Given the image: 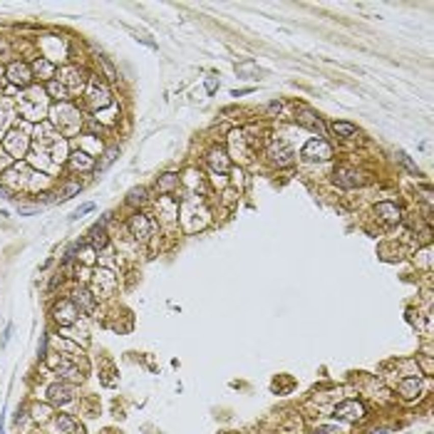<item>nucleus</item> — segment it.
<instances>
[{
    "label": "nucleus",
    "mask_w": 434,
    "mask_h": 434,
    "mask_svg": "<svg viewBox=\"0 0 434 434\" xmlns=\"http://www.w3.org/2000/svg\"><path fill=\"white\" fill-rule=\"evenodd\" d=\"M375 213L382 216L385 221H399L402 219V208L397 206V204H390V201H379L377 206H375Z\"/></svg>",
    "instance_id": "obj_11"
},
{
    "label": "nucleus",
    "mask_w": 434,
    "mask_h": 434,
    "mask_svg": "<svg viewBox=\"0 0 434 434\" xmlns=\"http://www.w3.org/2000/svg\"><path fill=\"white\" fill-rule=\"evenodd\" d=\"M333 132L338 134V137H355L358 127L350 124V122H333Z\"/></svg>",
    "instance_id": "obj_18"
},
{
    "label": "nucleus",
    "mask_w": 434,
    "mask_h": 434,
    "mask_svg": "<svg viewBox=\"0 0 434 434\" xmlns=\"http://www.w3.org/2000/svg\"><path fill=\"white\" fill-rule=\"evenodd\" d=\"M270 156H273V161H278L281 167H285V164H290V159H293V151H290V149H288V147L283 144V142H281V144H278L276 149L270 151Z\"/></svg>",
    "instance_id": "obj_16"
},
{
    "label": "nucleus",
    "mask_w": 434,
    "mask_h": 434,
    "mask_svg": "<svg viewBox=\"0 0 434 434\" xmlns=\"http://www.w3.org/2000/svg\"><path fill=\"white\" fill-rule=\"evenodd\" d=\"M114 159H117V147H112V149H110V151H107V154H104V161L99 164V169H107V167L112 164Z\"/></svg>",
    "instance_id": "obj_26"
},
{
    "label": "nucleus",
    "mask_w": 434,
    "mask_h": 434,
    "mask_svg": "<svg viewBox=\"0 0 434 434\" xmlns=\"http://www.w3.org/2000/svg\"><path fill=\"white\" fill-rule=\"evenodd\" d=\"M144 199H147V189H142V186H139V189H132L129 191V196H127L129 204H142Z\"/></svg>",
    "instance_id": "obj_22"
},
{
    "label": "nucleus",
    "mask_w": 434,
    "mask_h": 434,
    "mask_svg": "<svg viewBox=\"0 0 434 434\" xmlns=\"http://www.w3.org/2000/svg\"><path fill=\"white\" fill-rule=\"evenodd\" d=\"M90 104H92V107H107V104H110V92H107L104 87H95V90L90 92Z\"/></svg>",
    "instance_id": "obj_17"
},
{
    "label": "nucleus",
    "mask_w": 434,
    "mask_h": 434,
    "mask_svg": "<svg viewBox=\"0 0 434 434\" xmlns=\"http://www.w3.org/2000/svg\"><path fill=\"white\" fill-rule=\"evenodd\" d=\"M8 79H10L13 85H18V87L30 85V79H33L30 65H25V62H13V65L8 67Z\"/></svg>",
    "instance_id": "obj_6"
},
{
    "label": "nucleus",
    "mask_w": 434,
    "mask_h": 434,
    "mask_svg": "<svg viewBox=\"0 0 434 434\" xmlns=\"http://www.w3.org/2000/svg\"><path fill=\"white\" fill-rule=\"evenodd\" d=\"M127 226H129V233H132L134 238H147V236L151 233V221L147 219V216H142V213L132 216Z\"/></svg>",
    "instance_id": "obj_10"
},
{
    "label": "nucleus",
    "mask_w": 434,
    "mask_h": 434,
    "mask_svg": "<svg viewBox=\"0 0 434 434\" xmlns=\"http://www.w3.org/2000/svg\"><path fill=\"white\" fill-rule=\"evenodd\" d=\"M104 221L107 219H102L99 224H95L92 226V231H90V236H92V246L95 248H104L107 246V231H104Z\"/></svg>",
    "instance_id": "obj_15"
},
{
    "label": "nucleus",
    "mask_w": 434,
    "mask_h": 434,
    "mask_svg": "<svg viewBox=\"0 0 434 434\" xmlns=\"http://www.w3.org/2000/svg\"><path fill=\"white\" fill-rule=\"evenodd\" d=\"M92 159L87 156V154H72V167L75 169H92Z\"/></svg>",
    "instance_id": "obj_20"
},
{
    "label": "nucleus",
    "mask_w": 434,
    "mask_h": 434,
    "mask_svg": "<svg viewBox=\"0 0 434 434\" xmlns=\"http://www.w3.org/2000/svg\"><path fill=\"white\" fill-rule=\"evenodd\" d=\"M303 156L305 159H310V161H315V159H330L333 156V147L325 142V139H313V142H308L305 147H303Z\"/></svg>",
    "instance_id": "obj_3"
},
{
    "label": "nucleus",
    "mask_w": 434,
    "mask_h": 434,
    "mask_svg": "<svg viewBox=\"0 0 434 434\" xmlns=\"http://www.w3.org/2000/svg\"><path fill=\"white\" fill-rule=\"evenodd\" d=\"M208 164H211V169L213 171H228V167H231V161H228L226 151L224 149H211L208 151Z\"/></svg>",
    "instance_id": "obj_12"
},
{
    "label": "nucleus",
    "mask_w": 434,
    "mask_h": 434,
    "mask_svg": "<svg viewBox=\"0 0 434 434\" xmlns=\"http://www.w3.org/2000/svg\"><path fill=\"white\" fill-rule=\"evenodd\" d=\"M206 92H208V95H213V92H216V77H208V79H206Z\"/></svg>",
    "instance_id": "obj_30"
},
{
    "label": "nucleus",
    "mask_w": 434,
    "mask_h": 434,
    "mask_svg": "<svg viewBox=\"0 0 434 434\" xmlns=\"http://www.w3.org/2000/svg\"><path fill=\"white\" fill-rule=\"evenodd\" d=\"M47 92L55 97V99H65V97H67V90H65V85H62V82H57V79H52V82L47 85Z\"/></svg>",
    "instance_id": "obj_21"
},
{
    "label": "nucleus",
    "mask_w": 434,
    "mask_h": 434,
    "mask_svg": "<svg viewBox=\"0 0 434 434\" xmlns=\"http://www.w3.org/2000/svg\"><path fill=\"white\" fill-rule=\"evenodd\" d=\"M57 429H62L65 434H85V427L77 422L75 417H70V415H60V417H57Z\"/></svg>",
    "instance_id": "obj_13"
},
{
    "label": "nucleus",
    "mask_w": 434,
    "mask_h": 434,
    "mask_svg": "<svg viewBox=\"0 0 434 434\" xmlns=\"http://www.w3.org/2000/svg\"><path fill=\"white\" fill-rule=\"evenodd\" d=\"M92 208H95L92 204H85V206H79V208H77V211L72 213V216H70V219H72V221H77L79 216H85V213H87V211H92Z\"/></svg>",
    "instance_id": "obj_28"
},
{
    "label": "nucleus",
    "mask_w": 434,
    "mask_h": 434,
    "mask_svg": "<svg viewBox=\"0 0 434 434\" xmlns=\"http://www.w3.org/2000/svg\"><path fill=\"white\" fill-rule=\"evenodd\" d=\"M47 399L55 402V404H67L72 399V387L65 385V382H55L47 387Z\"/></svg>",
    "instance_id": "obj_7"
},
{
    "label": "nucleus",
    "mask_w": 434,
    "mask_h": 434,
    "mask_svg": "<svg viewBox=\"0 0 434 434\" xmlns=\"http://www.w3.org/2000/svg\"><path fill=\"white\" fill-rule=\"evenodd\" d=\"M33 417H35L38 422H45V419L50 417V407H47V404H35V407H33Z\"/></svg>",
    "instance_id": "obj_23"
},
{
    "label": "nucleus",
    "mask_w": 434,
    "mask_h": 434,
    "mask_svg": "<svg viewBox=\"0 0 434 434\" xmlns=\"http://www.w3.org/2000/svg\"><path fill=\"white\" fill-rule=\"evenodd\" d=\"M298 122H301L303 127H308L310 132L318 134V139H322V134H325V124L320 122V117L315 112H310V110H301L298 114Z\"/></svg>",
    "instance_id": "obj_8"
},
{
    "label": "nucleus",
    "mask_w": 434,
    "mask_h": 434,
    "mask_svg": "<svg viewBox=\"0 0 434 434\" xmlns=\"http://www.w3.org/2000/svg\"><path fill=\"white\" fill-rule=\"evenodd\" d=\"M77 318H79V310L72 301H60L55 305V320L60 325H72Z\"/></svg>",
    "instance_id": "obj_5"
},
{
    "label": "nucleus",
    "mask_w": 434,
    "mask_h": 434,
    "mask_svg": "<svg viewBox=\"0 0 434 434\" xmlns=\"http://www.w3.org/2000/svg\"><path fill=\"white\" fill-rule=\"evenodd\" d=\"M28 147H30V139L25 137V132H20V129H13V132L3 139V149L8 151L10 156H15V159L25 156Z\"/></svg>",
    "instance_id": "obj_2"
},
{
    "label": "nucleus",
    "mask_w": 434,
    "mask_h": 434,
    "mask_svg": "<svg viewBox=\"0 0 434 434\" xmlns=\"http://www.w3.org/2000/svg\"><path fill=\"white\" fill-rule=\"evenodd\" d=\"M419 390H422L419 377H404L402 382H399V392H402L404 399H415V397L419 395Z\"/></svg>",
    "instance_id": "obj_14"
},
{
    "label": "nucleus",
    "mask_w": 434,
    "mask_h": 434,
    "mask_svg": "<svg viewBox=\"0 0 434 434\" xmlns=\"http://www.w3.org/2000/svg\"><path fill=\"white\" fill-rule=\"evenodd\" d=\"M397 159H399V161L404 164V169L410 171V174H417V164L412 161V159H410V156H407V154H404V151H397Z\"/></svg>",
    "instance_id": "obj_24"
},
{
    "label": "nucleus",
    "mask_w": 434,
    "mask_h": 434,
    "mask_svg": "<svg viewBox=\"0 0 434 434\" xmlns=\"http://www.w3.org/2000/svg\"><path fill=\"white\" fill-rule=\"evenodd\" d=\"M79 189H82L79 184H67V186L62 189V194H60V199L65 201V199H70V196H72V194H77V191H79Z\"/></svg>",
    "instance_id": "obj_25"
},
{
    "label": "nucleus",
    "mask_w": 434,
    "mask_h": 434,
    "mask_svg": "<svg viewBox=\"0 0 434 434\" xmlns=\"http://www.w3.org/2000/svg\"><path fill=\"white\" fill-rule=\"evenodd\" d=\"M365 415H367V410H365V404L358 402V399L340 402L338 407H335V412H333L335 419H345V422H360V419H365Z\"/></svg>",
    "instance_id": "obj_1"
},
{
    "label": "nucleus",
    "mask_w": 434,
    "mask_h": 434,
    "mask_svg": "<svg viewBox=\"0 0 434 434\" xmlns=\"http://www.w3.org/2000/svg\"><path fill=\"white\" fill-rule=\"evenodd\" d=\"M35 70L42 72V75H50V72H52V65H50V62H45V60H38V62H35Z\"/></svg>",
    "instance_id": "obj_27"
},
{
    "label": "nucleus",
    "mask_w": 434,
    "mask_h": 434,
    "mask_svg": "<svg viewBox=\"0 0 434 434\" xmlns=\"http://www.w3.org/2000/svg\"><path fill=\"white\" fill-rule=\"evenodd\" d=\"M176 184H179V176H176V174H164V176L159 179L156 186H159V191H171Z\"/></svg>",
    "instance_id": "obj_19"
},
{
    "label": "nucleus",
    "mask_w": 434,
    "mask_h": 434,
    "mask_svg": "<svg viewBox=\"0 0 434 434\" xmlns=\"http://www.w3.org/2000/svg\"><path fill=\"white\" fill-rule=\"evenodd\" d=\"M315 434H340V432H335L333 427H320V429H315Z\"/></svg>",
    "instance_id": "obj_32"
},
{
    "label": "nucleus",
    "mask_w": 434,
    "mask_h": 434,
    "mask_svg": "<svg viewBox=\"0 0 434 434\" xmlns=\"http://www.w3.org/2000/svg\"><path fill=\"white\" fill-rule=\"evenodd\" d=\"M72 303L77 305V310H79V313H95V308H97L95 295H92L87 288H79V290H75Z\"/></svg>",
    "instance_id": "obj_9"
},
{
    "label": "nucleus",
    "mask_w": 434,
    "mask_h": 434,
    "mask_svg": "<svg viewBox=\"0 0 434 434\" xmlns=\"http://www.w3.org/2000/svg\"><path fill=\"white\" fill-rule=\"evenodd\" d=\"M18 213L20 216H33V213H38V206H18Z\"/></svg>",
    "instance_id": "obj_29"
},
{
    "label": "nucleus",
    "mask_w": 434,
    "mask_h": 434,
    "mask_svg": "<svg viewBox=\"0 0 434 434\" xmlns=\"http://www.w3.org/2000/svg\"><path fill=\"white\" fill-rule=\"evenodd\" d=\"M362 174L352 167H340L335 169V184L342 186V189H355V186H362Z\"/></svg>",
    "instance_id": "obj_4"
},
{
    "label": "nucleus",
    "mask_w": 434,
    "mask_h": 434,
    "mask_svg": "<svg viewBox=\"0 0 434 434\" xmlns=\"http://www.w3.org/2000/svg\"><path fill=\"white\" fill-rule=\"evenodd\" d=\"M102 62H104V67H107V75H110V79H114V67L110 65V60H107V57H102Z\"/></svg>",
    "instance_id": "obj_31"
}]
</instances>
